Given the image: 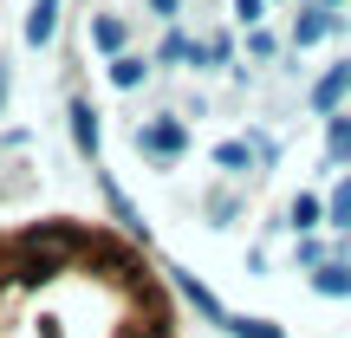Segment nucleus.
Wrapping results in <instances>:
<instances>
[{"mask_svg":"<svg viewBox=\"0 0 351 338\" xmlns=\"http://www.w3.org/2000/svg\"><path fill=\"white\" fill-rule=\"evenodd\" d=\"M0 104H7V65H0Z\"/></svg>","mask_w":351,"mask_h":338,"instance_id":"14","label":"nucleus"},{"mask_svg":"<svg viewBox=\"0 0 351 338\" xmlns=\"http://www.w3.org/2000/svg\"><path fill=\"white\" fill-rule=\"evenodd\" d=\"M313 287H319V293H332V300H345V293H351V274H345V267H319Z\"/></svg>","mask_w":351,"mask_h":338,"instance_id":"4","label":"nucleus"},{"mask_svg":"<svg viewBox=\"0 0 351 338\" xmlns=\"http://www.w3.org/2000/svg\"><path fill=\"white\" fill-rule=\"evenodd\" d=\"M332 156L351 163V124H345V117H332Z\"/></svg>","mask_w":351,"mask_h":338,"instance_id":"8","label":"nucleus"},{"mask_svg":"<svg viewBox=\"0 0 351 338\" xmlns=\"http://www.w3.org/2000/svg\"><path fill=\"white\" fill-rule=\"evenodd\" d=\"M52 26H59V0H39V7H33V20H26V39H33V46H46V39H52Z\"/></svg>","mask_w":351,"mask_h":338,"instance_id":"2","label":"nucleus"},{"mask_svg":"<svg viewBox=\"0 0 351 338\" xmlns=\"http://www.w3.org/2000/svg\"><path fill=\"white\" fill-rule=\"evenodd\" d=\"M111 78H117V85H137L143 65H137V59H117V65H111Z\"/></svg>","mask_w":351,"mask_h":338,"instance_id":"10","label":"nucleus"},{"mask_svg":"<svg viewBox=\"0 0 351 338\" xmlns=\"http://www.w3.org/2000/svg\"><path fill=\"white\" fill-rule=\"evenodd\" d=\"M293 221H300V228H319V202L300 195V202H293Z\"/></svg>","mask_w":351,"mask_h":338,"instance_id":"9","label":"nucleus"},{"mask_svg":"<svg viewBox=\"0 0 351 338\" xmlns=\"http://www.w3.org/2000/svg\"><path fill=\"white\" fill-rule=\"evenodd\" d=\"M72 137H78V150H91V143H98V124H91V104H72Z\"/></svg>","mask_w":351,"mask_h":338,"instance_id":"5","label":"nucleus"},{"mask_svg":"<svg viewBox=\"0 0 351 338\" xmlns=\"http://www.w3.org/2000/svg\"><path fill=\"white\" fill-rule=\"evenodd\" d=\"M319 7H339V0H319Z\"/></svg>","mask_w":351,"mask_h":338,"instance_id":"15","label":"nucleus"},{"mask_svg":"<svg viewBox=\"0 0 351 338\" xmlns=\"http://www.w3.org/2000/svg\"><path fill=\"white\" fill-rule=\"evenodd\" d=\"M150 7H156V13H176V0H150Z\"/></svg>","mask_w":351,"mask_h":338,"instance_id":"13","label":"nucleus"},{"mask_svg":"<svg viewBox=\"0 0 351 338\" xmlns=\"http://www.w3.org/2000/svg\"><path fill=\"white\" fill-rule=\"evenodd\" d=\"M326 33H332V13H326V7L300 13V26H293V39H300V46H313V39H326Z\"/></svg>","mask_w":351,"mask_h":338,"instance_id":"3","label":"nucleus"},{"mask_svg":"<svg viewBox=\"0 0 351 338\" xmlns=\"http://www.w3.org/2000/svg\"><path fill=\"white\" fill-rule=\"evenodd\" d=\"M332 228H351V176L332 189Z\"/></svg>","mask_w":351,"mask_h":338,"instance_id":"6","label":"nucleus"},{"mask_svg":"<svg viewBox=\"0 0 351 338\" xmlns=\"http://www.w3.org/2000/svg\"><path fill=\"white\" fill-rule=\"evenodd\" d=\"M247 143H221V150H215V163H221V169H247Z\"/></svg>","mask_w":351,"mask_h":338,"instance_id":"7","label":"nucleus"},{"mask_svg":"<svg viewBox=\"0 0 351 338\" xmlns=\"http://www.w3.org/2000/svg\"><path fill=\"white\" fill-rule=\"evenodd\" d=\"M98 46L117 52V46H124V26H117V20H98Z\"/></svg>","mask_w":351,"mask_h":338,"instance_id":"11","label":"nucleus"},{"mask_svg":"<svg viewBox=\"0 0 351 338\" xmlns=\"http://www.w3.org/2000/svg\"><path fill=\"white\" fill-rule=\"evenodd\" d=\"M241 7V20H261V0H234Z\"/></svg>","mask_w":351,"mask_h":338,"instance_id":"12","label":"nucleus"},{"mask_svg":"<svg viewBox=\"0 0 351 338\" xmlns=\"http://www.w3.org/2000/svg\"><path fill=\"white\" fill-rule=\"evenodd\" d=\"M345 91H351V65H332V72L313 85V104H319V111H332V104H339Z\"/></svg>","mask_w":351,"mask_h":338,"instance_id":"1","label":"nucleus"}]
</instances>
